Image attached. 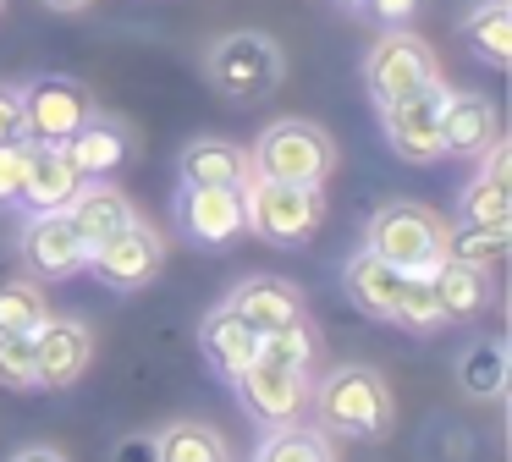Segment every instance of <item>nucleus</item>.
I'll use <instances>...</instances> for the list:
<instances>
[{
  "mask_svg": "<svg viewBox=\"0 0 512 462\" xmlns=\"http://www.w3.org/2000/svg\"><path fill=\"white\" fill-rule=\"evenodd\" d=\"M391 325L413 330V336H424V330H441V325H446V314H441V303H435V292H430V281H424V275H408V286H402L397 308H391Z\"/></svg>",
  "mask_w": 512,
  "mask_h": 462,
  "instance_id": "c756f323",
  "label": "nucleus"
},
{
  "mask_svg": "<svg viewBox=\"0 0 512 462\" xmlns=\"http://www.w3.org/2000/svg\"><path fill=\"white\" fill-rule=\"evenodd\" d=\"M94 363V330L83 319H56L50 314L45 325L34 330V374L39 391H67L89 374Z\"/></svg>",
  "mask_w": 512,
  "mask_h": 462,
  "instance_id": "9b49d317",
  "label": "nucleus"
},
{
  "mask_svg": "<svg viewBox=\"0 0 512 462\" xmlns=\"http://www.w3.org/2000/svg\"><path fill=\"white\" fill-rule=\"evenodd\" d=\"M23 259L34 270V281H72L89 264V248H83L78 226L67 220V209H45L23 231Z\"/></svg>",
  "mask_w": 512,
  "mask_h": 462,
  "instance_id": "ddd939ff",
  "label": "nucleus"
},
{
  "mask_svg": "<svg viewBox=\"0 0 512 462\" xmlns=\"http://www.w3.org/2000/svg\"><path fill=\"white\" fill-rule=\"evenodd\" d=\"M17 138H23V88L0 83V143H17Z\"/></svg>",
  "mask_w": 512,
  "mask_h": 462,
  "instance_id": "72a5a7b5",
  "label": "nucleus"
},
{
  "mask_svg": "<svg viewBox=\"0 0 512 462\" xmlns=\"http://www.w3.org/2000/svg\"><path fill=\"white\" fill-rule=\"evenodd\" d=\"M12 462H67L56 446H23V451H12Z\"/></svg>",
  "mask_w": 512,
  "mask_h": 462,
  "instance_id": "e433bc0d",
  "label": "nucleus"
},
{
  "mask_svg": "<svg viewBox=\"0 0 512 462\" xmlns=\"http://www.w3.org/2000/svg\"><path fill=\"white\" fill-rule=\"evenodd\" d=\"M402 286H408V275H402L397 264H386L380 253H369V248H358L353 259L342 264V292L353 297V308L369 314V319H386L391 325V308H397Z\"/></svg>",
  "mask_w": 512,
  "mask_h": 462,
  "instance_id": "2eb2a0df",
  "label": "nucleus"
},
{
  "mask_svg": "<svg viewBox=\"0 0 512 462\" xmlns=\"http://www.w3.org/2000/svg\"><path fill=\"white\" fill-rule=\"evenodd\" d=\"M78 187H83V176H78V165L67 160L61 143H28L23 204L34 209V215H45V209H67L72 198H78Z\"/></svg>",
  "mask_w": 512,
  "mask_h": 462,
  "instance_id": "f3484780",
  "label": "nucleus"
},
{
  "mask_svg": "<svg viewBox=\"0 0 512 462\" xmlns=\"http://www.w3.org/2000/svg\"><path fill=\"white\" fill-rule=\"evenodd\" d=\"M254 462H336L331 457V435L325 429H309V424H276L265 440H259Z\"/></svg>",
  "mask_w": 512,
  "mask_h": 462,
  "instance_id": "a878e982",
  "label": "nucleus"
},
{
  "mask_svg": "<svg viewBox=\"0 0 512 462\" xmlns=\"http://www.w3.org/2000/svg\"><path fill=\"white\" fill-rule=\"evenodd\" d=\"M0 385L6 391H39L34 336H0Z\"/></svg>",
  "mask_w": 512,
  "mask_h": 462,
  "instance_id": "2f4dec72",
  "label": "nucleus"
},
{
  "mask_svg": "<svg viewBox=\"0 0 512 462\" xmlns=\"http://www.w3.org/2000/svg\"><path fill=\"white\" fill-rule=\"evenodd\" d=\"M457 385H463L474 402H501L507 396V341L485 336L457 358Z\"/></svg>",
  "mask_w": 512,
  "mask_h": 462,
  "instance_id": "5701e85b",
  "label": "nucleus"
},
{
  "mask_svg": "<svg viewBox=\"0 0 512 462\" xmlns=\"http://www.w3.org/2000/svg\"><path fill=\"white\" fill-rule=\"evenodd\" d=\"M248 165H254V176H270V182L325 187V176L336 171V143L314 121H270L259 132L254 154H248Z\"/></svg>",
  "mask_w": 512,
  "mask_h": 462,
  "instance_id": "7ed1b4c3",
  "label": "nucleus"
},
{
  "mask_svg": "<svg viewBox=\"0 0 512 462\" xmlns=\"http://www.w3.org/2000/svg\"><path fill=\"white\" fill-rule=\"evenodd\" d=\"M314 352H320V341H314V330L303 325H281L270 330V336H259V358L265 363H281V369H314Z\"/></svg>",
  "mask_w": 512,
  "mask_h": 462,
  "instance_id": "7c9ffc66",
  "label": "nucleus"
},
{
  "mask_svg": "<svg viewBox=\"0 0 512 462\" xmlns=\"http://www.w3.org/2000/svg\"><path fill=\"white\" fill-rule=\"evenodd\" d=\"M199 341H204V358H210V369L221 374V380H237V374H243L248 363L259 358V330H248L226 303L215 308L210 319H204Z\"/></svg>",
  "mask_w": 512,
  "mask_h": 462,
  "instance_id": "aec40b11",
  "label": "nucleus"
},
{
  "mask_svg": "<svg viewBox=\"0 0 512 462\" xmlns=\"http://www.w3.org/2000/svg\"><path fill=\"white\" fill-rule=\"evenodd\" d=\"M28 187V138L0 143V209H17Z\"/></svg>",
  "mask_w": 512,
  "mask_h": 462,
  "instance_id": "473e14b6",
  "label": "nucleus"
},
{
  "mask_svg": "<svg viewBox=\"0 0 512 462\" xmlns=\"http://www.w3.org/2000/svg\"><path fill=\"white\" fill-rule=\"evenodd\" d=\"M430 83H441V72H435V50L419 39V33L391 28V33H380V39L369 44L364 88H369V99H375V110L397 105V99L419 94V88H430Z\"/></svg>",
  "mask_w": 512,
  "mask_h": 462,
  "instance_id": "423d86ee",
  "label": "nucleus"
},
{
  "mask_svg": "<svg viewBox=\"0 0 512 462\" xmlns=\"http://www.w3.org/2000/svg\"><path fill=\"white\" fill-rule=\"evenodd\" d=\"M430 292H435V303H441V314H446V325L452 319H474L479 308L490 303V281H485V270H474V264H463V259H452L446 253L441 264H435L430 275Z\"/></svg>",
  "mask_w": 512,
  "mask_h": 462,
  "instance_id": "412c9836",
  "label": "nucleus"
},
{
  "mask_svg": "<svg viewBox=\"0 0 512 462\" xmlns=\"http://www.w3.org/2000/svg\"><path fill=\"white\" fill-rule=\"evenodd\" d=\"M364 248L380 253L386 264H397L402 275H430L435 264L446 259V220L424 204H397L375 209L369 215V231H364Z\"/></svg>",
  "mask_w": 512,
  "mask_h": 462,
  "instance_id": "f03ea898",
  "label": "nucleus"
},
{
  "mask_svg": "<svg viewBox=\"0 0 512 462\" xmlns=\"http://www.w3.org/2000/svg\"><path fill=\"white\" fill-rule=\"evenodd\" d=\"M441 105H446V83H430L419 94L397 99V105L380 110V132H386L391 154L408 165H435L446 160L441 149Z\"/></svg>",
  "mask_w": 512,
  "mask_h": 462,
  "instance_id": "6e6552de",
  "label": "nucleus"
},
{
  "mask_svg": "<svg viewBox=\"0 0 512 462\" xmlns=\"http://www.w3.org/2000/svg\"><path fill=\"white\" fill-rule=\"evenodd\" d=\"M463 226H512V182L496 176H474L463 187Z\"/></svg>",
  "mask_w": 512,
  "mask_h": 462,
  "instance_id": "c85d7f7f",
  "label": "nucleus"
},
{
  "mask_svg": "<svg viewBox=\"0 0 512 462\" xmlns=\"http://www.w3.org/2000/svg\"><path fill=\"white\" fill-rule=\"evenodd\" d=\"M67 220L78 226V237H83V248H100V242H111L116 231H127L133 226V204H127L116 187H105V182H83L78 187V198L67 204Z\"/></svg>",
  "mask_w": 512,
  "mask_h": 462,
  "instance_id": "6ab92c4d",
  "label": "nucleus"
},
{
  "mask_svg": "<svg viewBox=\"0 0 512 462\" xmlns=\"http://www.w3.org/2000/svg\"><path fill=\"white\" fill-rule=\"evenodd\" d=\"M116 462H160V457H155V435H127V440H116Z\"/></svg>",
  "mask_w": 512,
  "mask_h": 462,
  "instance_id": "c9c22d12",
  "label": "nucleus"
},
{
  "mask_svg": "<svg viewBox=\"0 0 512 462\" xmlns=\"http://www.w3.org/2000/svg\"><path fill=\"white\" fill-rule=\"evenodd\" d=\"M226 308H232V314L243 319L248 330L270 336V330L298 325V319H303V292H298L292 281H281V275H248V281L232 286Z\"/></svg>",
  "mask_w": 512,
  "mask_h": 462,
  "instance_id": "4468645a",
  "label": "nucleus"
},
{
  "mask_svg": "<svg viewBox=\"0 0 512 462\" xmlns=\"http://www.w3.org/2000/svg\"><path fill=\"white\" fill-rule=\"evenodd\" d=\"M490 138H501L496 105H490L485 94H468V88H446V105H441V149L474 160V154L485 149Z\"/></svg>",
  "mask_w": 512,
  "mask_h": 462,
  "instance_id": "dca6fc26",
  "label": "nucleus"
},
{
  "mask_svg": "<svg viewBox=\"0 0 512 462\" xmlns=\"http://www.w3.org/2000/svg\"><path fill=\"white\" fill-rule=\"evenodd\" d=\"M177 176L182 187H243L254 176V165H248V149H237L226 138H193L177 154Z\"/></svg>",
  "mask_w": 512,
  "mask_h": 462,
  "instance_id": "a211bd4d",
  "label": "nucleus"
},
{
  "mask_svg": "<svg viewBox=\"0 0 512 462\" xmlns=\"http://www.w3.org/2000/svg\"><path fill=\"white\" fill-rule=\"evenodd\" d=\"M309 407L320 413L325 435L380 440L391 429V385L364 363H342L309 391Z\"/></svg>",
  "mask_w": 512,
  "mask_h": 462,
  "instance_id": "f257e3e1",
  "label": "nucleus"
},
{
  "mask_svg": "<svg viewBox=\"0 0 512 462\" xmlns=\"http://www.w3.org/2000/svg\"><path fill=\"white\" fill-rule=\"evenodd\" d=\"M413 6H419V0H364V11H375L386 28H408Z\"/></svg>",
  "mask_w": 512,
  "mask_h": 462,
  "instance_id": "f704fd0d",
  "label": "nucleus"
},
{
  "mask_svg": "<svg viewBox=\"0 0 512 462\" xmlns=\"http://www.w3.org/2000/svg\"><path fill=\"white\" fill-rule=\"evenodd\" d=\"M177 226L199 248H232L243 237V187H182Z\"/></svg>",
  "mask_w": 512,
  "mask_h": 462,
  "instance_id": "f8f14e48",
  "label": "nucleus"
},
{
  "mask_svg": "<svg viewBox=\"0 0 512 462\" xmlns=\"http://www.w3.org/2000/svg\"><path fill=\"white\" fill-rule=\"evenodd\" d=\"M232 385H237V402H243V413L254 418V424H265V429L303 418L309 391H314L309 369H281V363H265V358H254Z\"/></svg>",
  "mask_w": 512,
  "mask_h": 462,
  "instance_id": "1a4fd4ad",
  "label": "nucleus"
},
{
  "mask_svg": "<svg viewBox=\"0 0 512 462\" xmlns=\"http://www.w3.org/2000/svg\"><path fill=\"white\" fill-rule=\"evenodd\" d=\"M336 6H347V11H364V0H336Z\"/></svg>",
  "mask_w": 512,
  "mask_h": 462,
  "instance_id": "58836bf2",
  "label": "nucleus"
},
{
  "mask_svg": "<svg viewBox=\"0 0 512 462\" xmlns=\"http://www.w3.org/2000/svg\"><path fill=\"white\" fill-rule=\"evenodd\" d=\"M94 116V94L78 83V77H28L23 88V138L28 143H67L83 121Z\"/></svg>",
  "mask_w": 512,
  "mask_h": 462,
  "instance_id": "0eeeda50",
  "label": "nucleus"
},
{
  "mask_svg": "<svg viewBox=\"0 0 512 462\" xmlns=\"http://www.w3.org/2000/svg\"><path fill=\"white\" fill-rule=\"evenodd\" d=\"M50 319V297L39 281H0V336H34Z\"/></svg>",
  "mask_w": 512,
  "mask_h": 462,
  "instance_id": "bb28decb",
  "label": "nucleus"
},
{
  "mask_svg": "<svg viewBox=\"0 0 512 462\" xmlns=\"http://www.w3.org/2000/svg\"><path fill=\"white\" fill-rule=\"evenodd\" d=\"M61 149H67V160L78 165L83 182H94V176H111L116 165L127 160V132L116 127V121L89 116V121H83V127L67 138V143H61Z\"/></svg>",
  "mask_w": 512,
  "mask_h": 462,
  "instance_id": "4be33fe9",
  "label": "nucleus"
},
{
  "mask_svg": "<svg viewBox=\"0 0 512 462\" xmlns=\"http://www.w3.org/2000/svg\"><path fill=\"white\" fill-rule=\"evenodd\" d=\"M507 242H512V226H457L446 231V253L474 270H496L507 259Z\"/></svg>",
  "mask_w": 512,
  "mask_h": 462,
  "instance_id": "cd10ccee",
  "label": "nucleus"
},
{
  "mask_svg": "<svg viewBox=\"0 0 512 462\" xmlns=\"http://www.w3.org/2000/svg\"><path fill=\"white\" fill-rule=\"evenodd\" d=\"M45 6H50V11H89L94 0H45Z\"/></svg>",
  "mask_w": 512,
  "mask_h": 462,
  "instance_id": "4c0bfd02",
  "label": "nucleus"
},
{
  "mask_svg": "<svg viewBox=\"0 0 512 462\" xmlns=\"http://www.w3.org/2000/svg\"><path fill=\"white\" fill-rule=\"evenodd\" d=\"M463 39H468V50L479 55L485 66H512V6L507 0H485V6H474L468 11V22H463Z\"/></svg>",
  "mask_w": 512,
  "mask_h": 462,
  "instance_id": "b1692460",
  "label": "nucleus"
},
{
  "mask_svg": "<svg viewBox=\"0 0 512 462\" xmlns=\"http://www.w3.org/2000/svg\"><path fill=\"white\" fill-rule=\"evenodd\" d=\"M160 264H166L160 237L144 226V220H133V226L116 231L111 242H100L83 270H94V275H100V286H111V292H144V286L160 275Z\"/></svg>",
  "mask_w": 512,
  "mask_h": 462,
  "instance_id": "9d476101",
  "label": "nucleus"
},
{
  "mask_svg": "<svg viewBox=\"0 0 512 462\" xmlns=\"http://www.w3.org/2000/svg\"><path fill=\"white\" fill-rule=\"evenodd\" d=\"M155 457L160 462H232V446L221 440V429L182 418V424H166L155 435Z\"/></svg>",
  "mask_w": 512,
  "mask_h": 462,
  "instance_id": "393cba45",
  "label": "nucleus"
},
{
  "mask_svg": "<svg viewBox=\"0 0 512 462\" xmlns=\"http://www.w3.org/2000/svg\"><path fill=\"white\" fill-rule=\"evenodd\" d=\"M320 215H325L320 187H292V182H270V176L243 182V231H254L259 242L298 248V242L314 237Z\"/></svg>",
  "mask_w": 512,
  "mask_h": 462,
  "instance_id": "39448f33",
  "label": "nucleus"
},
{
  "mask_svg": "<svg viewBox=\"0 0 512 462\" xmlns=\"http://www.w3.org/2000/svg\"><path fill=\"white\" fill-rule=\"evenodd\" d=\"M204 72L232 105H259L281 88L287 61H281V44L270 33H221L204 55Z\"/></svg>",
  "mask_w": 512,
  "mask_h": 462,
  "instance_id": "20e7f679",
  "label": "nucleus"
}]
</instances>
